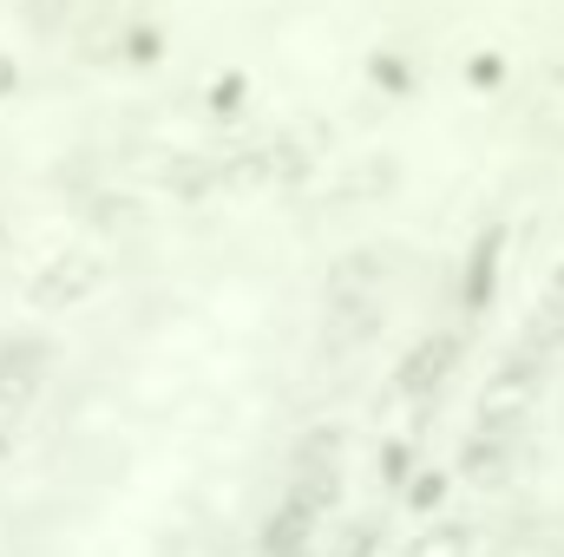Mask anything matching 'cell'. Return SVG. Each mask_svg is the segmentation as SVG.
Instances as JSON below:
<instances>
[{"instance_id":"cell-6","label":"cell","mask_w":564,"mask_h":557,"mask_svg":"<svg viewBox=\"0 0 564 557\" xmlns=\"http://www.w3.org/2000/svg\"><path fill=\"white\" fill-rule=\"evenodd\" d=\"M73 217H79V230H86V243H106V250H119V243H132L144 230V217H151V204H144L139 190H79V204H73Z\"/></svg>"},{"instance_id":"cell-16","label":"cell","mask_w":564,"mask_h":557,"mask_svg":"<svg viewBox=\"0 0 564 557\" xmlns=\"http://www.w3.org/2000/svg\"><path fill=\"white\" fill-rule=\"evenodd\" d=\"M13 459V426H0V466Z\"/></svg>"},{"instance_id":"cell-5","label":"cell","mask_w":564,"mask_h":557,"mask_svg":"<svg viewBox=\"0 0 564 557\" xmlns=\"http://www.w3.org/2000/svg\"><path fill=\"white\" fill-rule=\"evenodd\" d=\"M375 335H381V295L375 288H335L328 308H322V354L328 361H348Z\"/></svg>"},{"instance_id":"cell-15","label":"cell","mask_w":564,"mask_h":557,"mask_svg":"<svg viewBox=\"0 0 564 557\" xmlns=\"http://www.w3.org/2000/svg\"><path fill=\"white\" fill-rule=\"evenodd\" d=\"M13 250V217H7V204H0V256Z\"/></svg>"},{"instance_id":"cell-10","label":"cell","mask_w":564,"mask_h":557,"mask_svg":"<svg viewBox=\"0 0 564 557\" xmlns=\"http://www.w3.org/2000/svg\"><path fill=\"white\" fill-rule=\"evenodd\" d=\"M401 557H473V525H459V518H433V525H421V532L408 538V551Z\"/></svg>"},{"instance_id":"cell-1","label":"cell","mask_w":564,"mask_h":557,"mask_svg":"<svg viewBox=\"0 0 564 557\" xmlns=\"http://www.w3.org/2000/svg\"><path fill=\"white\" fill-rule=\"evenodd\" d=\"M112 288V250L106 243H66V250H53V256H40L33 263V276H26V308L33 315H79L86 302H99Z\"/></svg>"},{"instance_id":"cell-4","label":"cell","mask_w":564,"mask_h":557,"mask_svg":"<svg viewBox=\"0 0 564 557\" xmlns=\"http://www.w3.org/2000/svg\"><path fill=\"white\" fill-rule=\"evenodd\" d=\"M539 387H545V361L519 348L512 361H499V368H492V381H486V394H479V426H499V433H519V419L532 414V401H539Z\"/></svg>"},{"instance_id":"cell-14","label":"cell","mask_w":564,"mask_h":557,"mask_svg":"<svg viewBox=\"0 0 564 557\" xmlns=\"http://www.w3.org/2000/svg\"><path fill=\"white\" fill-rule=\"evenodd\" d=\"M26 86V66H20V53L13 46H0V99H13Z\"/></svg>"},{"instance_id":"cell-12","label":"cell","mask_w":564,"mask_h":557,"mask_svg":"<svg viewBox=\"0 0 564 557\" xmlns=\"http://www.w3.org/2000/svg\"><path fill=\"white\" fill-rule=\"evenodd\" d=\"M381 479H388V485H408V479H414V452H408V439L381 446Z\"/></svg>"},{"instance_id":"cell-13","label":"cell","mask_w":564,"mask_h":557,"mask_svg":"<svg viewBox=\"0 0 564 557\" xmlns=\"http://www.w3.org/2000/svg\"><path fill=\"white\" fill-rule=\"evenodd\" d=\"M243 92H250V79H243V73H230L224 86H210V112H237V106H243Z\"/></svg>"},{"instance_id":"cell-7","label":"cell","mask_w":564,"mask_h":557,"mask_svg":"<svg viewBox=\"0 0 564 557\" xmlns=\"http://www.w3.org/2000/svg\"><path fill=\"white\" fill-rule=\"evenodd\" d=\"M79 13H86V0H13V20H20V33H26L33 46L73 40Z\"/></svg>"},{"instance_id":"cell-3","label":"cell","mask_w":564,"mask_h":557,"mask_svg":"<svg viewBox=\"0 0 564 557\" xmlns=\"http://www.w3.org/2000/svg\"><path fill=\"white\" fill-rule=\"evenodd\" d=\"M466 361V328H426L414 335V348L394 361V394L401 401H433Z\"/></svg>"},{"instance_id":"cell-2","label":"cell","mask_w":564,"mask_h":557,"mask_svg":"<svg viewBox=\"0 0 564 557\" xmlns=\"http://www.w3.org/2000/svg\"><path fill=\"white\" fill-rule=\"evenodd\" d=\"M59 368V341L46 328H7L0 335V426H20L46 401Z\"/></svg>"},{"instance_id":"cell-8","label":"cell","mask_w":564,"mask_h":557,"mask_svg":"<svg viewBox=\"0 0 564 557\" xmlns=\"http://www.w3.org/2000/svg\"><path fill=\"white\" fill-rule=\"evenodd\" d=\"M164 53H171V26L164 20H132L112 40V66H158Z\"/></svg>"},{"instance_id":"cell-9","label":"cell","mask_w":564,"mask_h":557,"mask_svg":"<svg viewBox=\"0 0 564 557\" xmlns=\"http://www.w3.org/2000/svg\"><path fill=\"white\" fill-rule=\"evenodd\" d=\"M506 459H512V433H499V426H473V439L459 446V472L466 479H499Z\"/></svg>"},{"instance_id":"cell-11","label":"cell","mask_w":564,"mask_h":557,"mask_svg":"<svg viewBox=\"0 0 564 557\" xmlns=\"http://www.w3.org/2000/svg\"><path fill=\"white\" fill-rule=\"evenodd\" d=\"M446 472H414L408 485H401V499H408V512H440V499H446Z\"/></svg>"}]
</instances>
